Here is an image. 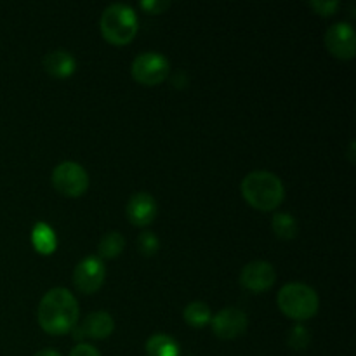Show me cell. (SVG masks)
<instances>
[{
  "instance_id": "cell-1",
  "label": "cell",
  "mask_w": 356,
  "mask_h": 356,
  "mask_svg": "<svg viewBox=\"0 0 356 356\" xmlns=\"http://www.w3.org/2000/svg\"><path fill=\"white\" fill-rule=\"evenodd\" d=\"M79 302L75 296L63 287L51 289L38 305L37 318L42 329L51 336L72 332L79 322Z\"/></svg>"
},
{
  "instance_id": "cell-2",
  "label": "cell",
  "mask_w": 356,
  "mask_h": 356,
  "mask_svg": "<svg viewBox=\"0 0 356 356\" xmlns=\"http://www.w3.org/2000/svg\"><path fill=\"white\" fill-rule=\"evenodd\" d=\"M240 191L250 207L263 212L277 209L285 197V188L280 177L266 170H254L247 174L240 184Z\"/></svg>"
},
{
  "instance_id": "cell-3",
  "label": "cell",
  "mask_w": 356,
  "mask_h": 356,
  "mask_svg": "<svg viewBox=\"0 0 356 356\" xmlns=\"http://www.w3.org/2000/svg\"><path fill=\"white\" fill-rule=\"evenodd\" d=\"M139 21L134 9L125 3H111L103 10L99 28L104 40L113 45H127L138 35Z\"/></svg>"
},
{
  "instance_id": "cell-4",
  "label": "cell",
  "mask_w": 356,
  "mask_h": 356,
  "mask_svg": "<svg viewBox=\"0 0 356 356\" xmlns=\"http://www.w3.org/2000/svg\"><path fill=\"white\" fill-rule=\"evenodd\" d=\"M278 308L289 318L296 322L309 320L318 312V296L306 284H287L278 292Z\"/></svg>"
},
{
  "instance_id": "cell-5",
  "label": "cell",
  "mask_w": 356,
  "mask_h": 356,
  "mask_svg": "<svg viewBox=\"0 0 356 356\" xmlns=\"http://www.w3.org/2000/svg\"><path fill=\"white\" fill-rule=\"evenodd\" d=\"M52 184L65 197H82L89 188V174L80 163L61 162L52 170Z\"/></svg>"
},
{
  "instance_id": "cell-6",
  "label": "cell",
  "mask_w": 356,
  "mask_h": 356,
  "mask_svg": "<svg viewBox=\"0 0 356 356\" xmlns=\"http://www.w3.org/2000/svg\"><path fill=\"white\" fill-rule=\"evenodd\" d=\"M170 65L159 52H143L132 61L131 73L141 86H159L169 76Z\"/></svg>"
},
{
  "instance_id": "cell-7",
  "label": "cell",
  "mask_w": 356,
  "mask_h": 356,
  "mask_svg": "<svg viewBox=\"0 0 356 356\" xmlns=\"http://www.w3.org/2000/svg\"><path fill=\"white\" fill-rule=\"evenodd\" d=\"M104 277H106V268L103 259L97 256H89L76 264L73 271V284L83 294H94L103 287Z\"/></svg>"
},
{
  "instance_id": "cell-8",
  "label": "cell",
  "mask_w": 356,
  "mask_h": 356,
  "mask_svg": "<svg viewBox=\"0 0 356 356\" xmlns=\"http://www.w3.org/2000/svg\"><path fill=\"white\" fill-rule=\"evenodd\" d=\"M325 47L337 59L350 61L355 58L356 35L350 23H336L327 30Z\"/></svg>"
},
{
  "instance_id": "cell-9",
  "label": "cell",
  "mask_w": 356,
  "mask_h": 356,
  "mask_svg": "<svg viewBox=\"0 0 356 356\" xmlns=\"http://www.w3.org/2000/svg\"><path fill=\"white\" fill-rule=\"evenodd\" d=\"M212 332L216 334V337L219 339H236V337L242 336L247 330L249 325V320L247 315L238 308H225L218 313L216 316H212L211 320Z\"/></svg>"
},
{
  "instance_id": "cell-10",
  "label": "cell",
  "mask_w": 356,
  "mask_h": 356,
  "mask_svg": "<svg viewBox=\"0 0 356 356\" xmlns=\"http://www.w3.org/2000/svg\"><path fill=\"white\" fill-rule=\"evenodd\" d=\"M277 282V271L268 261H252L240 273V284L250 292H266Z\"/></svg>"
},
{
  "instance_id": "cell-11",
  "label": "cell",
  "mask_w": 356,
  "mask_h": 356,
  "mask_svg": "<svg viewBox=\"0 0 356 356\" xmlns=\"http://www.w3.org/2000/svg\"><path fill=\"white\" fill-rule=\"evenodd\" d=\"M115 330V322L111 318L110 313L106 312H96L90 313L86 320H83L82 325L73 327V339L82 341L86 337L90 339H106L113 334Z\"/></svg>"
},
{
  "instance_id": "cell-12",
  "label": "cell",
  "mask_w": 356,
  "mask_h": 356,
  "mask_svg": "<svg viewBox=\"0 0 356 356\" xmlns=\"http://www.w3.org/2000/svg\"><path fill=\"white\" fill-rule=\"evenodd\" d=\"M156 212H159V209H156L155 198L149 193H145V191L132 195L127 204L129 221L134 226H139V228L152 225L156 218Z\"/></svg>"
},
{
  "instance_id": "cell-13",
  "label": "cell",
  "mask_w": 356,
  "mask_h": 356,
  "mask_svg": "<svg viewBox=\"0 0 356 356\" xmlns=\"http://www.w3.org/2000/svg\"><path fill=\"white\" fill-rule=\"evenodd\" d=\"M44 68L56 79H68L75 73L76 59L68 51H52L44 58Z\"/></svg>"
},
{
  "instance_id": "cell-14",
  "label": "cell",
  "mask_w": 356,
  "mask_h": 356,
  "mask_svg": "<svg viewBox=\"0 0 356 356\" xmlns=\"http://www.w3.org/2000/svg\"><path fill=\"white\" fill-rule=\"evenodd\" d=\"M31 243L38 254L51 256L58 247V238H56V233L51 226L45 225V222H37L31 229Z\"/></svg>"
},
{
  "instance_id": "cell-15",
  "label": "cell",
  "mask_w": 356,
  "mask_h": 356,
  "mask_svg": "<svg viewBox=\"0 0 356 356\" xmlns=\"http://www.w3.org/2000/svg\"><path fill=\"white\" fill-rule=\"evenodd\" d=\"M146 355L148 356H179L181 348L174 337L167 334H153L146 341Z\"/></svg>"
},
{
  "instance_id": "cell-16",
  "label": "cell",
  "mask_w": 356,
  "mask_h": 356,
  "mask_svg": "<svg viewBox=\"0 0 356 356\" xmlns=\"http://www.w3.org/2000/svg\"><path fill=\"white\" fill-rule=\"evenodd\" d=\"M125 249V238L118 232H110L103 235V238L97 243L99 250V259H115L120 256Z\"/></svg>"
},
{
  "instance_id": "cell-17",
  "label": "cell",
  "mask_w": 356,
  "mask_h": 356,
  "mask_svg": "<svg viewBox=\"0 0 356 356\" xmlns=\"http://www.w3.org/2000/svg\"><path fill=\"white\" fill-rule=\"evenodd\" d=\"M183 315H184V320H186L188 325L195 327V329L205 327L207 323H211V320H212L211 308H209V306L202 301L190 302V305L184 308Z\"/></svg>"
},
{
  "instance_id": "cell-18",
  "label": "cell",
  "mask_w": 356,
  "mask_h": 356,
  "mask_svg": "<svg viewBox=\"0 0 356 356\" xmlns=\"http://www.w3.org/2000/svg\"><path fill=\"white\" fill-rule=\"evenodd\" d=\"M271 229H273L275 235L282 240H292L298 235V221L292 218L287 212H278L273 216V221H271Z\"/></svg>"
},
{
  "instance_id": "cell-19",
  "label": "cell",
  "mask_w": 356,
  "mask_h": 356,
  "mask_svg": "<svg viewBox=\"0 0 356 356\" xmlns=\"http://www.w3.org/2000/svg\"><path fill=\"white\" fill-rule=\"evenodd\" d=\"M312 343V334L306 329L305 325H294L291 330H289L287 336V344L296 351L306 350Z\"/></svg>"
},
{
  "instance_id": "cell-20",
  "label": "cell",
  "mask_w": 356,
  "mask_h": 356,
  "mask_svg": "<svg viewBox=\"0 0 356 356\" xmlns=\"http://www.w3.org/2000/svg\"><path fill=\"white\" fill-rule=\"evenodd\" d=\"M160 240L153 232H143L138 238V249L143 256L152 257L159 252Z\"/></svg>"
},
{
  "instance_id": "cell-21",
  "label": "cell",
  "mask_w": 356,
  "mask_h": 356,
  "mask_svg": "<svg viewBox=\"0 0 356 356\" xmlns=\"http://www.w3.org/2000/svg\"><path fill=\"white\" fill-rule=\"evenodd\" d=\"M309 7H312L313 10H316L320 16L329 17L332 16V14H336V10L341 7V2H337V0H312V2H309Z\"/></svg>"
},
{
  "instance_id": "cell-22",
  "label": "cell",
  "mask_w": 356,
  "mask_h": 356,
  "mask_svg": "<svg viewBox=\"0 0 356 356\" xmlns=\"http://www.w3.org/2000/svg\"><path fill=\"white\" fill-rule=\"evenodd\" d=\"M139 6H141V9L148 10L149 14H162L163 10L169 9L170 2H167V0H143Z\"/></svg>"
},
{
  "instance_id": "cell-23",
  "label": "cell",
  "mask_w": 356,
  "mask_h": 356,
  "mask_svg": "<svg viewBox=\"0 0 356 356\" xmlns=\"http://www.w3.org/2000/svg\"><path fill=\"white\" fill-rule=\"evenodd\" d=\"M70 356H101V353L90 344H76Z\"/></svg>"
},
{
  "instance_id": "cell-24",
  "label": "cell",
  "mask_w": 356,
  "mask_h": 356,
  "mask_svg": "<svg viewBox=\"0 0 356 356\" xmlns=\"http://www.w3.org/2000/svg\"><path fill=\"white\" fill-rule=\"evenodd\" d=\"M33 356H61V355L54 350H42V351H38V353H35Z\"/></svg>"
}]
</instances>
